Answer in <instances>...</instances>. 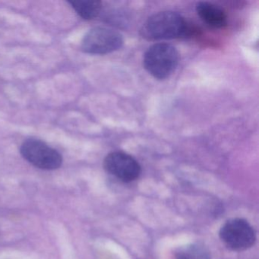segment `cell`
Masks as SVG:
<instances>
[{"instance_id": "obj_8", "label": "cell", "mask_w": 259, "mask_h": 259, "mask_svg": "<svg viewBox=\"0 0 259 259\" xmlns=\"http://www.w3.org/2000/svg\"><path fill=\"white\" fill-rule=\"evenodd\" d=\"M69 3L74 10L86 20L96 18L102 9V3L97 0H72Z\"/></svg>"}, {"instance_id": "obj_6", "label": "cell", "mask_w": 259, "mask_h": 259, "mask_svg": "<svg viewBox=\"0 0 259 259\" xmlns=\"http://www.w3.org/2000/svg\"><path fill=\"white\" fill-rule=\"evenodd\" d=\"M104 166L110 175L125 183L137 180L142 172L139 162L122 151L110 153L104 159Z\"/></svg>"}, {"instance_id": "obj_9", "label": "cell", "mask_w": 259, "mask_h": 259, "mask_svg": "<svg viewBox=\"0 0 259 259\" xmlns=\"http://www.w3.org/2000/svg\"><path fill=\"white\" fill-rule=\"evenodd\" d=\"M176 259H210V256L204 245L193 243L180 248L176 254Z\"/></svg>"}, {"instance_id": "obj_2", "label": "cell", "mask_w": 259, "mask_h": 259, "mask_svg": "<svg viewBox=\"0 0 259 259\" xmlns=\"http://www.w3.org/2000/svg\"><path fill=\"white\" fill-rule=\"evenodd\" d=\"M180 60L178 51L172 45L155 44L150 47L144 56L147 72L158 80L169 78L177 68Z\"/></svg>"}, {"instance_id": "obj_1", "label": "cell", "mask_w": 259, "mask_h": 259, "mask_svg": "<svg viewBox=\"0 0 259 259\" xmlns=\"http://www.w3.org/2000/svg\"><path fill=\"white\" fill-rule=\"evenodd\" d=\"M187 24L176 12L165 11L148 18L142 29L144 37L149 40H172L186 34Z\"/></svg>"}, {"instance_id": "obj_7", "label": "cell", "mask_w": 259, "mask_h": 259, "mask_svg": "<svg viewBox=\"0 0 259 259\" xmlns=\"http://www.w3.org/2000/svg\"><path fill=\"white\" fill-rule=\"evenodd\" d=\"M196 12L201 20L213 28L227 26V16L222 9L208 2H199L196 5Z\"/></svg>"}, {"instance_id": "obj_4", "label": "cell", "mask_w": 259, "mask_h": 259, "mask_svg": "<svg viewBox=\"0 0 259 259\" xmlns=\"http://www.w3.org/2000/svg\"><path fill=\"white\" fill-rule=\"evenodd\" d=\"M220 238L227 248L233 251H244L251 248L255 242L253 227L241 218L229 220L220 230Z\"/></svg>"}, {"instance_id": "obj_3", "label": "cell", "mask_w": 259, "mask_h": 259, "mask_svg": "<svg viewBox=\"0 0 259 259\" xmlns=\"http://www.w3.org/2000/svg\"><path fill=\"white\" fill-rule=\"evenodd\" d=\"M123 43V37L118 31L96 27L91 29L83 37L81 49L87 54L104 55L120 49Z\"/></svg>"}, {"instance_id": "obj_5", "label": "cell", "mask_w": 259, "mask_h": 259, "mask_svg": "<svg viewBox=\"0 0 259 259\" xmlns=\"http://www.w3.org/2000/svg\"><path fill=\"white\" fill-rule=\"evenodd\" d=\"M20 151L25 160L40 169H58L63 163V157L57 150L37 139H28L24 142Z\"/></svg>"}]
</instances>
